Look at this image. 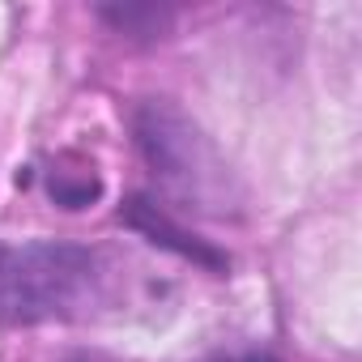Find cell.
Segmentation results:
<instances>
[{"label": "cell", "instance_id": "5b68a950", "mask_svg": "<svg viewBox=\"0 0 362 362\" xmlns=\"http://www.w3.org/2000/svg\"><path fill=\"white\" fill-rule=\"evenodd\" d=\"M239 362H273V358H256V354H252V358H239Z\"/></svg>", "mask_w": 362, "mask_h": 362}, {"label": "cell", "instance_id": "6da1fadb", "mask_svg": "<svg viewBox=\"0 0 362 362\" xmlns=\"http://www.w3.org/2000/svg\"><path fill=\"white\" fill-rule=\"evenodd\" d=\"M111 273H119L98 247L81 243H26L0 247V320L43 324L81 320L107 307Z\"/></svg>", "mask_w": 362, "mask_h": 362}, {"label": "cell", "instance_id": "3957f363", "mask_svg": "<svg viewBox=\"0 0 362 362\" xmlns=\"http://www.w3.org/2000/svg\"><path fill=\"white\" fill-rule=\"evenodd\" d=\"M124 218H128V226H132V230L149 235V239H153V243H162V247H175L179 256H192V260H201V264H209V269H222V264H226V260H222L218 252H209L205 243H197V239H192L188 230H179V226H170V222H166V214H162L158 205H149L145 197L128 201Z\"/></svg>", "mask_w": 362, "mask_h": 362}, {"label": "cell", "instance_id": "7a4b0ae2", "mask_svg": "<svg viewBox=\"0 0 362 362\" xmlns=\"http://www.w3.org/2000/svg\"><path fill=\"white\" fill-rule=\"evenodd\" d=\"M136 149L162 192L179 201V209L205 214V218H235L243 205L239 179L218 153V145L179 111L175 103L149 98L132 115Z\"/></svg>", "mask_w": 362, "mask_h": 362}, {"label": "cell", "instance_id": "277c9868", "mask_svg": "<svg viewBox=\"0 0 362 362\" xmlns=\"http://www.w3.org/2000/svg\"><path fill=\"white\" fill-rule=\"evenodd\" d=\"M52 197H56L64 209H86L90 201L103 197V179H98L94 166H81V175L56 170V175H52Z\"/></svg>", "mask_w": 362, "mask_h": 362}]
</instances>
